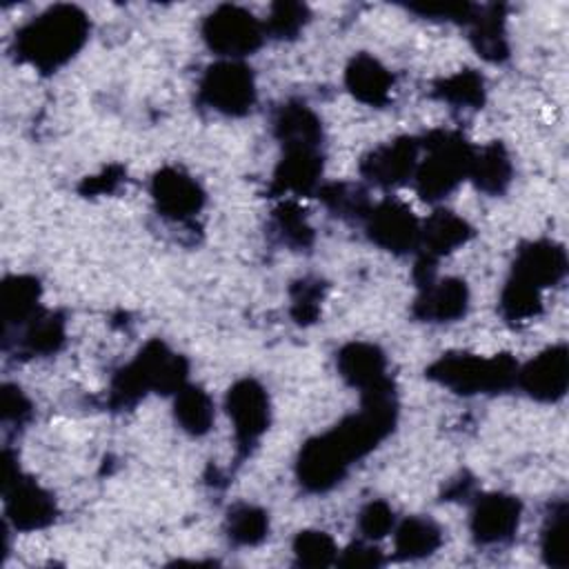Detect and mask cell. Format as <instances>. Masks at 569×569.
Segmentation results:
<instances>
[{
  "label": "cell",
  "mask_w": 569,
  "mask_h": 569,
  "mask_svg": "<svg viewBox=\"0 0 569 569\" xmlns=\"http://www.w3.org/2000/svg\"><path fill=\"white\" fill-rule=\"evenodd\" d=\"M124 180V169L120 164H109L104 167L100 173L89 176L82 180L80 184V193L82 196H102V193H111L118 189V184Z\"/></svg>",
  "instance_id": "39"
},
{
  "label": "cell",
  "mask_w": 569,
  "mask_h": 569,
  "mask_svg": "<svg viewBox=\"0 0 569 569\" xmlns=\"http://www.w3.org/2000/svg\"><path fill=\"white\" fill-rule=\"evenodd\" d=\"M91 22L76 4H53L16 33V56L42 73L67 64L87 42Z\"/></svg>",
  "instance_id": "2"
},
{
  "label": "cell",
  "mask_w": 569,
  "mask_h": 569,
  "mask_svg": "<svg viewBox=\"0 0 569 569\" xmlns=\"http://www.w3.org/2000/svg\"><path fill=\"white\" fill-rule=\"evenodd\" d=\"M4 511L18 531L44 529L56 520V500L36 480L18 473L11 482L2 485Z\"/></svg>",
  "instance_id": "12"
},
{
  "label": "cell",
  "mask_w": 569,
  "mask_h": 569,
  "mask_svg": "<svg viewBox=\"0 0 569 569\" xmlns=\"http://www.w3.org/2000/svg\"><path fill=\"white\" fill-rule=\"evenodd\" d=\"M469 178L473 180L476 189L487 196H502L513 178V164L509 151L502 142H491L482 149H476Z\"/></svg>",
  "instance_id": "23"
},
{
  "label": "cell",
  "mask_w": 569,
  "mask_h": 569,
  "mask_svg": "<svg viewBox=\"0 0 569 569\" xmlns=\"http://www.w3.org/2000/svg\"><path fill=\"white\" fill-rule=\"evenodd\" d=\"M442 545V529L427 516H409L393 527V551L400 560L431 556Z\"/></svg>",
  "instance_id": "24"
},
{
  "label": "cell",
  "mask_w": 569,
  "mask_h": 569,
  "mask_svg": "<svg viewBox=\"0 0 569 569\" xmlns=\"http://www.w3.org/2000/svg\"><path fill=\"white\" fill-rule=\"evenodd\" d=\"M325 298V282L318 278H302L291 287V318L296 325H313L320 316Z\"/></svg>",
  "instance_id": "36"
},
{
  "label": "cell",
  "mask_w": 569,
  "mask_h": 569,
  "mask_svg": "<svg viewBox=\"0 0 569 569\" xmlns=\"http://www.w3.org/2000/svg\"><path fill=\"white\" fill-rule=\"evenodd\" d=\"M360 409L329 431L309 438L296 460V476L305 491L333 489L349 467L371 453L396 427L398 400L393 385L360 393Z\"/></svg>",
  "instance_id": "1"
},
{
  "label": "cell",
  "mask_w": 569,
  "mask_h": 569,
  "mask_svg": "<svg viewBox=\"0 0 569 569\" xmlns=\"http://www.w3.org/2000/svg\"><path fill=\"white\" fill-rule=\"evenodd\" d=\"M542 560L549 567L565 569L569 565V507L567 500L551 505L540 531Z\"/></svg>",
  "instance_id": "28"
},
{
  "label": "cell",
  "mask_w": 569,
  "mask_h": 569,
  "mask_svg": "<svg viewBox=\"0 0 569 569\" xmlns=\"http://www.w3.org/2000/svg\"><path fill=\"white\" fill-rule=\"evenodd\" d=\"M173 418L182 431L189 436H204L213 425V400L211 396L196 385H184L173 393Z\"/></svg>",
  "instance_id": "27"
},
{
  "label": "cell",
  "mask_w": 569,
  "mask_h": 569,
  "mask_svg": "<svg viewBox=\"0 0 569 569\" xmlns=\"http://www.w3.org/2000/svg\"><path fill=\"white\" fill-rule=\"evenodd\" d=\"M293 556L302 567H329L336 565L338 547L329 533L305 529L293 538Z\"/></svg>",
  "instance_id": "35"
},
{
  "label": "cell",
  "mask_w": 569,
  "mask_h": 569,
  "mask_svg": "<svg viewBox=\"0 0 569 569\" xmlns=\"http://www.w3.org/2000/svg\"><path fill=\"white\" fill-rule=\"evenodd\" d=\"M420 160V138L398 136L389 142L373 147L360 160V176L380 187L393 189L413 180Z\"/></svg>",
  "instance_id": "10"
},
{
  "label": "cell",
  "mask_w": 569,
  "mask_h": 569,
  "mask_svg": "<svg viewBox=\"0 0 569 569\" xmlns=\"http://www.w3.org/2000/svg\"><path fill=\"white\" fill-rule=\"evenodd\" d=\"M224 531L236 547H256L269 536V516L256 505H233L224 520Z\"/></svg>",
  "instance_id": "29"
},
{
  "label": "cell",
  "mask_w": 569,
  "mask_h": 569,
  "mask_svg": "<svg viewBox=\"0 0 569 569\" xmlns=\"http://www.w3.org/2000/svg\"><path fill=\"white\" fill-rule=\"evenodd\" d=\"M418 296L411 305V316L422 322H453L467 313L469 289L460 278L429 280L418 287Z\"/></svg>",
  "instance_id": "17"
},
{
  "label": "cell",
  "mask_w": 569,
  "mask_h": 569,
  "mask_svg": "<svg viewBox=\"0 0 569 569\" xmlns=\"http://www.w3.org/2000/svg\"><path fill=\"white\" fill-rule=\"evenodd\" d=\"M522 505L511 493H485L471 511V533L478 545H505L520 527Z\"/></svg>",
  "instance_id": "13"
},
{
  "label": "cell",
  "mask_w": 569,
  "mask_h": 569,
  "mask_svg": "<svg viewBox=\"0 0 569 569\" xmlns=\"http://www.w3.org/2000/svg\"><path fill=\"white\" fill-rule=\"evenodd\" d=\"M311 11L302 2H273L269 9L267 20L262 22L264 36L278 38V40H293L305 24L309 22Z\"/></svg>",
  "instance_id": "34"
},
{
  "label": "cell",
  "mask_w": 569,
  "mask_h": 569,
  "mask_svg": "<svg viewBox=\"0 0 569 569\" xmlns=\"http://www.w3.org/2000/svg\"><path fill=\"white\" fill-rule=\"evenodd\" d=\"M433 96L451 107L480 109L485 104V80L473 69H462L433 84Z\"/></svg>",
  "instance_id": "30"
},
{
  "label": "cell",
  "mask_w": 569,
  "mask_h": 569,
  "mask_svg": "<svg viewBox=\"0 0 569 569\" xmlns=\"http://www.w3.org/2000/svg\"><path fill=\"white\" fill-rule=\"evenodd\" d=\"M500 313L507 322H527L542 313L540 289L509 276L500 291Z\"/></svg>",
  "instance_id": "32"
},
{
  "label": "cell",
  "mask_w": 569,
  "mask_h": 569,
  "mask_svg": "<svg viewBox=\"0 0 569 569\" xmlns=\"http://www.w3.org/2000/svg\"><path fill=\"white\" fill-rule=\"evenodd\" d=\"M396 527V513L385 500H371L358 516V529L367 540H378L391 533Z\"/></svg>",
  "instance_id": "37"
},
{
  "label": "cell",
  "mask_w": 569,
  "mask_h": 569,
  "mask_svg": "<svg viewBox=\"0 0 569 569\" xmlns=\"http://www.w3.org/2000/svg\"><path fill=\"white\" fill-rule=\"evenodd\" d=\"M318 198L325 202V207L349 220V218H356V220H365L371 204H369V198L367 193L356 187V184H347V182H329V184H322L318 187Z\"/></svg>",
  "instance_id": "33"
},
{
  "label": "cell",
  "mask_w": 569,
  "mask_h": 569,
  "mask_svg": "<svg viewBox=\"0 0 569 569\" xmlns=\"http://www.w3.org/2000/svg\"><path fill=\"white\" fill-rule=\"evenodd\" d=\"M427 378L458 396L500 393L516 385L518 362L511 353L482 358L476 353L451 351L442 353L427 367Z\"/></svg>",
  "instance_id": "5"
},
{
  "label": "cell",
  "mask_w": 569,
  "mask_h": 569,
  "mask_svg": "<svg viewBox=\"0 0 569 569\" xmlns=\"http://www.w3.org/2000/svg\"><path fill=\"white\" fill-rule=\"evenodd\" d=\"M473 236L471 224L449 209H436L422 224H420V258L436 264L438 258L460 249Z\"/></svg>",
  "instance_id": "19"
},
{
  "label": "cell",
  "mask_w": 569,
  "mask_h": 569,
  "mask_svg": "<svg viewBox=\"0 0 569 569\" xmlns=\"http://www.w3.org/2000/svg\"><path fill=\"white\" fill-rule=\"evenodd\" d=\"M189 362L173 353L162 340H149L138 356L111 378L109 407L129 409L147 393H176L187 385Z\"/></svg>",
  "instance_id": "3"
},
{
  "label": "cell",
  "mask_w": 569,
  "mask_h": 569,
  "mask_svg": "<svg viewBox=\"0 0 569 569\" xmlns=\"http://www.w3.org/2000/svg\"><path fill=\"white\" fill-rule=\"evenodd\" d=\"M325 169L322 147H282L269 191L276 196H309L320 187Z\"/></svg>",
  "instance_id": "15"
},
{
  "label": "cell",
  "mask_w": 569,
  "mask_h": 569,
  "mask_svg": "<svg viewBox=\"0 0 569 569\" xmlns=\"http://www.w3.org/2000/svg\"><path fill=\"white\" fill-rule=\"evenodd\" d=\"M224 409L233 425L236 456L238 460H242L253 451L262 433L269 429V420H271L269 393L258 380L242 378L229 387L224 398Z\"/></svg>",
  "instance_id": "8"
},
{
  "label": "cell",
  "mask_w": 569,
  "mask_h": 569,
  "mask_svg": "<svg viewBox=\"0 0 569 569\" xmlns=\"http://www.w3.org/2000/svg\"><path fill=\"white\" fill-rule=\"evenodd\" d=\"M2 422L22 427L31 418V402L16 385H2Z\"/></svg>",
  "instance_id": "38"
},
{
  "label": "cell",
  "mask_w": 569,
  "mask_h": 569,
  "mask_svg": "<svg viewBox=\"0 0 569 569\" xmlns=\"http://www.w3.org/2000/svg\"><path fill=\"white\" fill-rule=\"evenodd\" d=\"M336 367L342 380L360 393L393 385L387 373V356L371 342H347L340 347L336 353Z\"/></svg>",
  "instance_id": "18"
},
{
  "label": "cell",
  "mask_w": 569,
  "mask_h": 569,
  "mask_svg": "<svg viewBox=\"0 0 569 569\" xmlns=\"http://www.w3.org/2000/svg\"><path fill=\"white\" fill-rule=\"evenodd\" d=\"M385 562L380 549L367 545V542H351L342 553H338L336 565L340 567H356V569H365V567H380Z\"/></svg>",
  "instance_id": "40"
},
{
  "label": "cell",
  "mask_w": 569,
  "mask_h": 569,
  "mask_svg": "<svg viewBox=\"0 0 569 569\" xmlns=\"http://www.w3.org/2000/svg\"><path fill=\"white\" fill-rule=\"evenodd\" d=\"M273 136L280 147H322V122L311 107L289 100L276 109Z\"/></svg>",
  "instance_id": "21"
},
{
  "label": "cell",
  "mask_w": 569,
  "mask_h": 569,
  "mask_svg": "<svg viewBox=\"0 0 569 569\" xmlns=\"http://www.w3.org/2000/svg\"><path fill=\"white\" fill-rule=\"evenodd\" d=\"M467 27L469 40L480 58H485L487 62H502L509 58L505 9L500 4L476 7V13Z\"/></svg>",
  "instance_id": "22"
},
{
  "label": "cell",
  "mask_w": 569,
  "mask_h": 569,
  "mask_svg": "<svg viewBox=\"0 0 569 569\" xmlns=\"http://www.w3.org/2000/svg\"><path fill=\"white\" fill-rule=\"evenodd\" d=\"M516 385L538 402H558L569 387V351L565 345H553L518 367Z\"/></svg>",
  "instance_id": "11"
},
{
  "label": "cell",
  "mask_w": 569,
  "mask_h": 569,
  "mask_svg": "<svg viewBox=\"0 0 569 569\" xmlns=\"http://www.w3.org/2000/svg\"><path fill=\"white\" fill-rule=\"evenodd\" d=\"M151 198L160 216L182 222L204 204V191L196 178L178 167H162L151 178Z\"/></svg>",
  "instance_id": "14"
},
{
  "label": "cell",
  "mask_w": 569,
  "mask_h": 569,
  "mask_svg": "<svg viewBox=\"0 0 569 569\" xmlns=\"http://www.w3.org/2000/svg\"><path fill=\"white\" fill-rule=\"evenodd\" d=\"M420 151L425 156L413 173L416 191L425 202H438L469 178L476 147L458 131L436 129L420 138Z\"/></svg>",
  "instance_id": "4"
},
{
  "label": "cell",
  "mask_w": 569,
  "mask_h": 569,
  "mask_svg": "<svg viewBox=\"0 0 569 569\" xmlns=\"http://www.w3.org/2000/svg\"><path fill=\"white\" fill-rule=\"evenodd\" d=\"M204 44L224 60H238L260 49L264 40L262 22L238 4L216 7L200 27Z\"/></svg>",
  "instance_id": "7"
},
{
  "label": "cell",
  "mask_w": 569,
  "mask_h": 569,
  "mask_svg": "<svg viewBox=\"0 0 569 569\" xmlns=\"http://www.w3.org/2000/svg\"><path fill=\"white\" fill-rule=\"evenodd\" d=\"M271 229L278 242L287 244L289 249L302 251L313 244V227L309 224L305 209L298 202L284 200L271 213Z\"/></svg>",
  "instance_id": "31"
},
{
  "label": "cell",
  "mask_w": 569,
  "mask_h": 569,
  "mask_svg": "<svg viewBox=\"0 0 569 569\" xmlns=\"http://www.w3.org/2000/svg\"><path fill=\"white\" fill-rule=\"evenodd\" d=\"M567 273V251L553 240H531L520 244L511 267V276L536 287L547 289L558 284Z\"/></svg>",
  "instance_id": "16"
},
{
  "label": "cell",
  "mask_w": 569,
  "mask_h": 569,
  "mask_svg": "<svg viewBox=\"0 0 569 569\" xmlns=\"http://www.w3.org/2000/svg\"><path fill=\"white\" fill-rule=\"evenodd\" d=\"M198 100L222 116L249 113L256 104L253 71L240 60L222 58L209 64L198 84Z\"/></svg>",
  "instance_id": "6"
},
{
  "label": "cell",
  "mask_w": 569,
  "mask_h": 569,
  "mask_svg": "<svg viewBox=\"0 0 569 569\" xmlns=\"http://www.w3.org/2000/svg\"><path fill=\"white\" fill-rule=\"evenodd\" d=\"M365 231L376 247L396 256H405L418 249L420 220L405 202L385 198L378 204H371L365 218Z\"/></svg>",
  "instance_id": "9"
},
{
  "label": "cell",
  "mask_w": 569,
  "mask_h": 569,
  "mask_svg": "<svg viewBox=\"0 0 569 569\" xmlns=\"http://www.w3.org/2000/svg\"><path fill=\"white\" fill-rule=\"evenodd\" d=\"M40 282L33 276H9L2 282V320L4 327L27 325L40 309Z\"/></svg>",
  "instance_id": "26"
},
{
  "label": "cell",
  "mask_w": 569,
  "mask_h": 569,
  "mask_svg": "<svg viewBox=\"0 0 569 569\" xmlns=\"http://www.w3.org/2000/svg\"><path fill=\"white\" fill-rule=\"evenodd\" d=\"M345 84L349 93L369 107H385L391 100L393 76L369 53H356L345 69Z\"/></svg>",
  "instance_id": "20"
},
{
  "label": "cell",
  "mask_w": 569,
  "mask_h": 569,
  "mask_svg": "<svg viewBox=\"0 0 569 569\" xmlns=\"http://www.w3.org/2000/svg\"><path fill=\"white\" fill-rule=\"evenodd\" d=\"M67 338L64 318L58 311H38L20 336L18 351L22 356H53L62 349Z\"/></svg>",
  "instance_id": "25"
}]
</instances>
